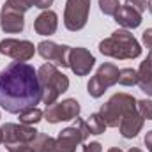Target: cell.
Returning a JSON list of instances; mask_svg holds the SVG:
<instances>
[{
    "instance_id": "6da1fadb",
    "label": "cell",
    "mask_w": 152,
    "mask_h": 152,
    "mask_svg": "<svg viewBox=\"0 0 152 152\" xmlns=\"http://www.w3.org/2000/svg\"><path fill=\"white\" fill-rule=\"evenodd\" d=\"M42 99L37 71L25 62H11L0 71V106L9 113L36 108Z\"/></svg>"
},
{
    "instance_id": "7a4b0ae2",
    "label": "cell",
    "mask_w": 152,
    "mask_h": 152,
    "mask_svg": "<svg viewBox=\"0 0 152 152\" xmlns=\"http://www.w3.org/2000/svg\"><path fill=\"white\" fill-rule=\"evenodd\" d=\"M99 51L103 55L113 57V58H136L142 53V48L138 44V41L133 37V34H129L127 30H117L112 34V37L104 39L99 44Z\"/></svg>"
},
{
    "instance_id": "3957f363",
    "label": "cell",
    "mask_w": 152,
    "mask_h": 152,
    "mask_svg": "<svg viewBox=\"0 0 152 152\" xmlns=\"http://www.w3.org/2000/svg\"><path fill=\"white\" fill-rule=\"evenodd\" d=\"M39 85H41V92H42V103L46 106L53 104L57 101V97L66 92L69 88V80L67 76H64L53 64H44L41 66L37 71Z\"/></svg>"
},
{
    "instance_id": "277c9868",
    "label": "cell",
    "mask_w": 152,
    "mask_h": 152,
    "mask_svg": "<svg viewBox=\"0 0 152 152\" xmlns=\"http://www.w3.org/2000/svg\"><path fill=\"white\" fill-rule=\"evenodd\" d=\"M131 108H136V99L129 94H117L101 108V117L108 127H117L124 113Z\"/></svg>"
},
{
    "instance_id": "5b68a950",
    "label": "cell",
    "mask_w": 152,
    "mask_h": 152,
    "mask_svg": "<svg viewBox=\"0 0 152 152\" xmlns=\"http://www.w3.org/2000/svg\"><path fill=\"white\" fill-rule=\"evenodd\" d=\"M75 126L73 127H67L64 129L58 138H57V147H58V152H75L76 151V145L85 142L90 134V129L87 126L85 120L81 118H75Z\"/></svg>"
},
{
    "instance_id": "8992f818",
    "label": "cell",
    "mask_w": 152,
    "mask_h": 152,
    "mask_svg": "<svg viewBox=\"0 0 152 152\" xmlns=\"http://www.w3.org/2000/svg\"><path fill=\"white\" fill-rule=\"evenodd\" d=\"M90 11V0H67L64 12V25L67 30L76 32L87 25Z\"/></svg>"
},
{
    "instance_id": "52a82bcc",
    "label": "cell",
    "mask_w": 152,
    "mask_h": 152,
    "mask_svg": "<svg viewBox=\"0 0 152 152\" xmlns=\"http://www.w3.org/2000/svg\"><path fill=\"white\" fill-rule=\"evenodd\" d=\"M118 81V69L113 64H103L97 71V75L88 81V94L92 97H101L108 87H112Z\"/></svg>"
},
{
    "instance_id": "ba28073f",
    "label": "cell",
    "mask_w": 152,
    "mask_h": 152,
    "mask_svg": "<svg viewBox=\"0 0 152 152\" xmlns=\"http://www.w3.org/2000/svg\"><path fill=\"white\" fill-rule=\"evenodd\" d=\"M34 44L30 41H16V39H4L0 42V53L7 55L18 62H27L34 57Z\"/></svg>"
},
{
    "instance_id": "9c48e42d",
    "label": "cell",
    "mask_w": 152,
    "mask_h": 152,
    "mask_svg": "<svg viewBox=\"0 0 152 152\" xmlns=\"http://www.w3.org/2000/svg\"><path fill=\"white\" fill-rule=\"evenodd\" d=\"M80 113V104L75 99H66L62 103H53L46 108V120L51 124L62 122V120H73Z\"/></svg>"
},
{
    "instance_id": "30bf717a",
    "label": "cell",
    "mask_w": 152,
    "mask_h": 152,
    "mask_svg": "<svg viewBox=\"0 0 152 152\" xmlns=\"http://www.w3.org/2000/svg\"><path fill=\"white\" fill-rule=\"evenodd\" d=\"M4 133V143H30L37 138V131L34 127H28L25 124H5L2 127Z\"/></svg>"
},
{
    "instance_id": "8fae6325",
    "label": "cell",
    "mask_w": 152,
    "mask_h": 152,
    "mask_svg": "<svg viewBox=\"0 0 152 152\" xmlns=\"http://www.w3.org/2000/svg\"><path fill=\"white\" fill-rule=\"evenodd\" d=\"M37 51L48 62H55L62 67H69V51H71L69 46H58L51 41H42L39 42Z\"/></svg>"
},
{
    "instance_id": "7c38bea8",
    "label": "cell",
    "mask_w": 152,
    "mask_h": 152,
    "mask_svg": "<svg viewBox=\"0 0 152 152\" xmlns=\"http://www.w3.org/2000/svg\"><path fill=\"white\" fill-rule=\"evenodd\" d=\"M96 58L85 48H71L69 51V67L76 73V76H87L94 67Z\"/></svg>"
},
{
    "instance_id": "4fadbf2b",
    "label": "cell",
    "mask_w": 152,
    "mask_h": 152,
    "mask_svg": "<svg viewBox=\"0 0 152 152\" xmlns=\"http://www.w3.org/2000/svg\"><path fill=\"white\" fill-rule=\"evenodd\" d=\"M142 126H143V117L138 113L136 108H131L124 113L120 120V133L124 138H134L140 133Z\"/></svg>"
},
{
    "instance_id": "5bb4252c",
    "label": "cell",
    "mask_w": 152,
    "mask_h": 152,
    "mask_svg": "<svg viewBox=\"0 0 152 152\" xmlns=\"http://www.w3.org/2000/svg\"><path fill=\"white\" fill-rule=\"evenodd\" d=\"M57 25H58L57 14L53 11H44L37 16L36 23H34V28H36V32L39 36H51V34H55Z\"/></svg>"
},
{
    "instance_id": "9a60e30c",
    "label": "cell",
    "mask_w": 152,
    "mask_h": 152,
    "mask_svg": "<svg viewBox=\"0 0 152 152\" xmlns=\"http://www.w3.org/2000/svg\"><path fill=\"white\" fill-rule=\"evenodd\" d=\"M115 21H117L118 25L126 27V28H136V27H140V23H142V14L136 12L134 9H131L129 5H124V7H120V9L117 11Z\"/></svg>"
},
{
    "instance_id": "2e32d148",
    "label": "cell",
    "mask_w": 152,
    "mask_h": 152,
    "mask_svg": "<svg viewBox=\"0 0 152 152\" xmlns=\"http://www.w3.org/2000/svg\"><path fill=\"white\" fill-rule=\"evenodd\" d=\"M0 25H2V30L5 32H21L23 27H25V21H23V14L20 12H14V11H5L2 9V20H0Z\"/></svg>"
},
{
    "instance_id": "e0dca14e",
    "label": "cell",
    "mask_w": 152,
    "mask_h": 152,
    "mask_svg": "<svg viewBox=\"0 0 152 152\" xmlns=\"http://www.w3.org/2000/svg\"><path fill=\"white\" fill-rule=\"evenodd\" d=\"M138 85L147 96H152V51L138 69Z\"/></svg>"
},
{
    "instance_id": "ac0fdd59",
    "label": "cell",
    "mask_w": 152,
    "mask_h": 152,
    "mask_svg": "<svg viewBox=\"0 0 152 152\" xmlns=\"http://www.w3.org/2000/svg\"><path fill=\"white\" fill-rule=\"evenodd\" d=\"M36 142V151L37 152H58V147H57V140L46 136V134H37V138L34 140Z\"/></svg>"
},
{
    "instance_id": "d6986e66",
    "label": "cell",
    "mask_w": 152,
    "mask_h": 152,
    "mask_svg": "<svg viewBox=\"0 0 152 152\" xmlns=\"http://www.w3.org/2000/svg\"><path fill=\"white\" fill-rule=\"evenodd\" d=\"M32 5H34V0H7V2L4 4V9H5V11H14V12L23 14V12L28 11Z\"/></svg>"
},
{
    "instance_id": "ffe728a7",
    "label": "cell",
    "mask_w": 152,
    "mask_h": 152,
    "mask_svg": "<svg viewBox=\"0 0 152 152\" xmlns=\"http://www.w3.org/2000/svg\"><path fill=\"white\" fill-rule=\"evenodd\" d=\"M87 126H88V129H90V134H101V133H104V129H106V124H104L101 113H92L90 115L88 120H87Z\"/></svg>"
},
{
    "instance_id": "44dd1931",
    "label": "cell",
    "mask_w": 152,
    "mask_h": 152,
    "mask_svg": "<svg viewBox=\"0 0 152 152\" xmlns=\"http://www.w3.org/2000/svg\"><path fill=\"white\" fill-rule=\"evenodd\" d=\"M118 83L124 85V87H133L138 83V71L127 67V69H122L118 71Z\"/></svg>"
},
{
    "instance_id": "7402d4cb",
    "label": "cell",
    "mask_w": 152,
    "mask_h": 152,
    "mask_svg": "<svg viewBox=\"0 0 152 152\" xmlns=\"http://www.w3.org/2000/svg\"><path fill=\"white\" fill-rule=\"evenodd\" d=\"M41 117H42V112L39 110L37 106H36V108H28V110H25V112L20 113V122L25 124V126H28V124H36V122L41 120Z\"/></svg>"
},
{
    "instance_id": "603a6c76",
    "label": "cell",
    "mask_w": 152,
    "mask_h": 152,
    "mask_svg": "<svg viewBox=\"0 0 152 152\" xmlns=\"http://www.w3.org/2000/svg\"><path fill=\"white\" fill-rule=\"evenodd\" d=\"M99 5H101V11L108 16H115L117 11L120 9L118 0H99Z\"/></svg>"
},
{
    "instance_id": "cb8c5ba5",
    "label": "cell",
    "mask_w": 152,
    "mask_h": 152,
    "mask_svg": "<svg viewBox=\"0 0 152 152\" xmlns=\"http://www.w3.org/2000/svg\"><path fill=\"white\" fill-rule=\"evenodd\" d=\"M136 108H138V113L142 115L143 118L147 120H152V101H136Z\"/></svg>"
},
{
    "instance_id": "d4e9b609",
    "label": "cell",
    "mask_w": 152,
    "mask_h": 152,
    "mask_svg": "<svg viewBox=\"0 0 152 152\" xmlns=\"http://www.w3.org/2000/svg\"><path fill=\"white\" fill-rule=\"evenodd\" d=\"M5 147L9 149V152H37L30 143H7Z\"/></svg>"
},
{
    "instance_id": "484cf974",
    "label": "cell",
    "mask_w": 152,
    "mask_h": 152,
    "mask_svg": "<svg viewBox=\"0 0 152 152\" xmlns=\"http://www.w3.org/2000/svg\"><path fill=\"white\" fill-rule=\"evenodd\" d=\"M126 4L131 9H134L136 12H140V14L147 9V0H126Z\"/></svg>"
},
{
    "instance_id": "4316f807",
    "label": "cell",
    "mask_w": 152,
    "mask_h": 152,
    "mask_svg": "<svg viewBox=\"0 0 152 152\" xmlns=\"http://www.w3.org/2000/svg\"><path fill=\"white\" fill-rule=\"evenodd\" d=\"M142 39H143V44H145L147 48H151V51H152V28L145 30L143 36H142Z\"/></svg>"
},
{
    "instance_id": "83f0119b",
    "label": "cell",
    "mask_w": 152,
    "mask_h": 152,
    "mask_svg": "<svg viewBox=\"0 0 152 152\" xmlns=\"http://www.w3.org/2000/svg\"><path fill=\"white\" fill-rule=\"evenodd\" d=\"M83 152H101V145L97 142H92V143L83 147Z\"/></svg>"
},
{
    "instance_id": "f1b7e54d",
    "label": "cell",
    "mask_w": 152,
    "mask_h": 152,
    "mask_svg": "<svg viewBox=\"0 0 152 152\" xmlns=\"http://www.w3.org/2000/svg\"><path fill=\"white\" fill-rule=\"evenodd\" d=\"M51 4H53V0H34V5L41 7V9H48Z\"/></svg>"
},
{
    "instance_id": "f546056e",
    "label": "cell",
    "mask_w": 152,
    "mask_h": 152,
    "mask_svg": "<svg viewBox=\"0 0 152 152\" xmlns=\"http://www.w3.org/2000/svg\"><path fill=\"white\" fill-rule=\"evenodd\" d=\"M145 145H147L149 152H152V131H149L147 136H145Z\"/></svg>"
},
{
    "instance_id": "4dcf8cb0",
    "label": "cell",
    "mask_w": 152,
    "mask_h": 152,
    "mask_svg": "<svg viewBox=\"0 0 152 152\" xmlns=\"http://www.w3.org/2000/svg\"><path fill=\"white\" fill-rule=\"evenodd\" d=\"M147 9L152 12V0H149V2H147Z\"/></svg>"
},
{
    "instance_id": "1f68e13d",
    "label": "cell",
    "mask_w": 152,
    "mask_h": 152,
    "mask_svg": "<svg viewBox=\"0 0 152 152\" xmlns=\"http://www.w3.org/2000/svg\"><path fill=\"white\" fill-rule=\"evenodd\" d=\"M108 152H122V151H120V149H117V147H113V149H110Z\"/></svg>"
},
{
    "instance_id": "d6a6232c",
    "label": "cell",
    "mask_w": 152,
    "mask_h": 152,
    "mask_svg": "<svg viewBox=\"0 0 152 152\" xmlns=\"http://www.w3.org/2000/svg\"><path fill=\"white\" fill-rule=\"evenodd\" d=\"M4 142V133H2V129H0V143Z\"/></svg>"
},
{
    "instance_id": "836d02e7",
    "label": "cell",
    "mask_w": 152,
    "mask_h": 152,
    "mask_svg": "<svg viewBox=\"0 0 152 152\" xmlns=\"http://www.w3.org/2000/svg\"><path fill=\"white\" fill-rule=\"evenodd\" d=\"M129 152H142V151H140V149H131Z\"/></svg>"
}]
</instances>
